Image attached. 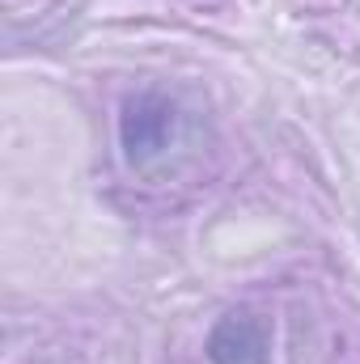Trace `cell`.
<instances>
[{
	"mask_svg": "<svg viewBox=\"0 0 360 364\" xmlns=\"http://www.w3.org/2000/svg\"><path fill=\"white\" fill-rule=\"evenodd\" d=\"M208 360L212 364H268V326L250 309L225 314L208 335Z\"/></svg>",
	"mask_w": 360,
	"mask_h": 364,
	"instance_id": "cell-1",
	"label": "cell"
},
{
	"mask_svg": "<svg viewBox=\"0 0 360 364\" xmlns=\"http://www.w3.org/2000/svg\"><path fill=\"white\" fill-rule=\"evenodd\" d=\"M170 123H174V110L162 97H153V93L132 97L127 110H123V144H127V153L132 157L157 153L166 144V136H170Z\"/></svg>",
	"mask_w": 360,
	"mask_h": 364,
	"instance_id": "cell-2",
	"label": "cell"
}]
</instances>
